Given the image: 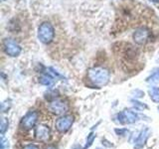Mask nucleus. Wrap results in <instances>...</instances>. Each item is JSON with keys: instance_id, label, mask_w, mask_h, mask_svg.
<instances>
[{"instance_id": "1", "label": "nucleus", "mask_w": 159, "mask_h": 149, "mask_svg": "<svg viewBox=\"0 0 159 149\" xmlns=\"http://www.w3.org/2000/svg\"><path fill=\"white\" fill-rule=\"evenodd\" d=\"M88 79L93 86L103 87L108 84L111 79V73L103 67H93L88 71Z\"/></svg>"}, {"instance_id": "2", "label": "nucleus", "mask_w": 159, "mask_h": 149, "mask_svg": "<svg viewBox=\"0 0 159 149\" xmlns=\"http://www.w3.org/2000/svg\"><path fill=\"white\" fill-rule=\"evenodd\" d=\"M38 39L43 44H50L55 37V29L49 22H43L38 28Z\"/></svg>"}, {"instance_id": "3", "label": "nucleus", "mask_w": 159, "mask_h": 149, "mask_svg": "<svg viewBox=\"0 0 159 149\" xmlns=\"http://www.w3.org/2000/svg\"><path fill=\"white\" fill-rule=\"evenodd\" d=\"M38 118H39V112L37 111H30L22 117L19 126L23 130H30V129L35 127L36 123L38 122Z\"/></svg>"}, {"instance_id": "4", "label": "nucleus", "mask_w": 159, "mask_h": 149, "mask_svg": "<svg viewBox=\"0 0 159 149\" xmlns=\"http://www.w3.org/2000/svg\"><path fill=\"white\" fill-rule=\"evenodd\" d=\"M3 51L9 57H18L22 52L21 46L13 39L6 38L3 40Z\"/></svg>"}, {"instance_id": "5", "label": "nucleus", "mask_w": 159, "mask_h": 149, "mask_svg": "<svg viewBox=\"0 0 159 149\" xmlns=\"http://www.w3.org/2000/svg\"><path fill=\"white\" fill-rule=\"evenodd\" d=\"M69 103L62 98L52 99L49 103V111L57 115H64L69 111Z\"/></svg>"}, {"instance_id": "6", "label": "nucleus", "mask_w": 159, "mask_h": 149, "mask_svg": "<svg viewBox=\"0 0 159 149\" xmlns=\"http://www.w3.org/2000/svg\"><path fill=\"white\" fill-rule=\"evenodd\" d=\"M74 123V116L71 114H65V115L58 118L55 122L56 129L60 133H66L71 129Z\"/></svg>"}, {"instance_id": "7", "label": "nucleus", "mask_w": 159, "mask_h": 149, "mask_svg": "<svg viewBox=\"0 0 159 149\" xmlns=\"http://www.w3.org/2000/svg\"><path fill=\"white\" fill-rule=\"evenodd\" d=\"M116 119L119 124H131L136 122L139 117L138 114L131 109H125L116 114Z\"/></svg>"}, {"instance_id": "8", "label": "nucleus", "mask_w": 159, "mask_h": 149, "mask_svg": "<svg viewBox=\"0 0 159 149\" xmlns=\"http://www.w3.org/2000/svg\"><path fill=\"white\" fill-rule=\"evenodd\" d=\"M34 137L39 142L47 143L51 139V129L45 124H39L34 129Z\"/></svg>"}, {"instance_id": "9", "label": "nucleus", "mask_w": 159, "mask_h": 149, "mask_svg": "<svg viewBox=\"0 0 159 149\" xmlns=\"http://www.w3.org/2000/svg\"><path fill=\"white\" fill-rule=\"evenodd\" d=\"M151 37L150 30L146 27H139L133 33V40L138 45H145Z\"/></svg>"}, {"instance_id": "10", "label": "nucleus", "mask_w": 159, "mask_h": 149, "mask_svg": "<svg viewBox=\"0 0 159 149\" xmlns=\"http://www.w3.org/2000/svg\"><path fill=\"white\" fill-rule=\"evenodd\" d=\"M56 79L57 78H55L50 72H46V73H44L41 77H40L39 82L41 84H43V86L51 88V87L54 86L55 82H56Z\"/></svg>"}, {"instance_id": "11", "label": "nucleus", "mask_w": 159, "mask_h": 149, "mask_svg": "<svg viewBox=\"0 0 159 149\" xmlns=\"http://www.w3.org/2000/svg\"><path fill=\"white\" fill-rule=\"evenodd\" d=\"M148 129L146 128L145 130H142L141 133L139 134V135L136 137L135 141H134V143H135V146H134V149H140L143 147L144 143L146 142V139L148 137Z\"/></svg>"}, {"instance_id": "12", "label": "nucleus", "mask_w": 159, "mask_h": 149, "mask_svg": "<svg viewBox=\"0 0 159 149\" xmlns=\"http://www.w3.org/2000/svg\"><path fill=\"white\" fill-rule=\"evenodd\" d=\"M149 94H150V98L154 102L159 103V88L158 87H152L149 88Z\"/></svg>"}, {"instance_id": "13", "label": "nucleus", "mask_w": 159, "mask_h": 149, "mask_svg": "<svg viewBox=\"0 0 159 149\" xmlns=\"http://www.w3.org/2000/svg\"><path fill=\"white\" fill-rule=\"evenodd\" d=\"M131 102L133 104V106L135 107V109H137V111H144V109L147 108V106L145 103H142L140 102L136 101V99H132Z\"/></svg>"}, {"instance_id": "14", "label": "nucleus", "mask_w": 159, "mask_h": 149, "mask_svg": "<svg viewBox=\"0 0 159 149\" xmlns=\"http://www.w3.org/2000/svg\"><path fill=\"white\" fill-rule=\"evenodd\" d=\"M147 82H150V83H156V82H159V69L156 70V72H153L152 74L150 77H148Z\"/></svg>"}, {"instance_id": "15", "label": "nucleus", "mask_w": 159, "mask_h": 149, "mask_svg": "<svg viewBox=\"0 0 159 149\" xmlns=\"http://www.w3.org/2000/svg\"><path fill=\"white\" fill-rule=\"evenodd\" d=\"M94 139H96V134L92 132V133L89 134V135L88 136V138H87V143H86V145L84 146V148H83V149H87V148H89V147L91 146L92 144L93 143Z\"/></svg>"}, {"instance_id": "16", "label": "nucleus", "mask_w": 159, "mask_h": 149, "mask_svg": "<svg viewBox=\"0 0 159 149\" xmlns=\"http://www.w3.org/2000/svg\"><path fill=\"white\" fill-rule=\"evenodd\" d=\"M116 132L118 134V135H121V136H124L126 135V133H128V130L126 128H116Z\"/></svg>"}, {"instance_id": "17", "label": "nucleus", "mask_w": 159, "mask_h": 149, "mask_svg": "<svg viewBox=\"0 0 159 149\" xmlns=\"http://www.w3.org/2000/svg\"><path fill=\"white\" fill-rule=\"evenodd\" d=\"M8 146H9L8 141H7L6 139H5V137L2 135V137H1V149H9Z\"/></svg>"}, {"instance_id": "18", "label": "nucleus", "mask_w": 159, "mask_h": 149, "mask_svg": "<svg viewBox=\"0 0 159 149\" xmlns=\"http://www.w3.org/2000/svg\"><path fill=\"white\" fill-rule=\"evenodd\" d=\"M1 132H2V134L5 132V130L7 129V127H8V121H6L5 120V118H3L2 119V122H1Z\"/></svg>"}, {"instance_id": "19", "label": "nucleus", "mask_w": 159, "mask_h": 149, "mask_svg": "<svg viewBox=\"0 0 159 149\" xmlns=\"http://www.w3.org/2000/svg\"><path fill=\"white\" fill-rule=\"evenodd\" d=\"M22 149H40L37 144H33V143H29L27 145H25Z\"/></svg>"}, {"instance_id": "20", "label": "nucleus", "mask_w": 159, "mask_h": 149, "mask_svg": "<svg viewBox=\"0 0 159 149\" xmlns=\"http://www.w3.org/2000/svg\"><path fill=\"white\" fill-rule=\"evenodd\" d=\"M45 149H58V148L56 147V145H52V144H51V145H48Z\"/></svg>"}, {"instance_id": "21", "label": "nucleus", "mask_w": 159, "mask_h": 149, "mask_svg": "<svg viewBox=\"0 0 159 149\" xmlns=\"http://www.w3.org/2000/svg\"><path fill=\"white\" fill-rule=\"evenodd\" d=\"M149 1L154 2V3H158V2H159V0H149Z\"/></svg>"}, {"instance_id": "22", "label": "nucleus", "mask_w": 159, "mask_h": 149, "mask_svg": "<svg viewBox=\"0 0 159 149\" xmlns=\"http://www.w3.org/2000/svg\"><path fill=\"white\" fill-rule=\"evenodd\" d=\"M74 149H81V148H80V147H76V148H74Z\"/></svg>"}, {"instance_id": "23", "label": "nucleus", "mask_w": 159, "mask_h": 149, "mask_svg": "<svg viewBox=\"0 0 159 149\" xmlns=\"http://www.w3.org/2000/svg\"><path fill=\"white\" fill-rule=\"evenodd\" d=\"M1 1H5V0H1Z\"/></svg>"}, {"instance_id": "24", "label": "nucleus", "mask_w": 159, "mask_h": 149, "mask_svg": "<svg viewBox=\"0 0 159 149\" xmlns=\"http://www.w3.org/2000/svg\"><path fill=\"white\" fill-rule=\"evenodd\" d=\"M158 109H159V107H158Z\"/></svg>"}]
</instances>
